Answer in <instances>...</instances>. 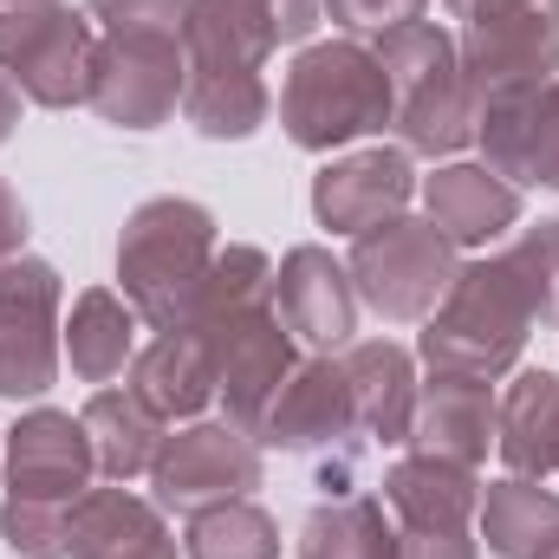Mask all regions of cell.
<instances>
[{"label": "cell", "mask_w": 559, "mask_h": 559, "mask_svg": "<svg viewBox=\"0 0 559 559\" xmlns=\"http://www.w3.org/2000/svg\"><path fill=\"white\" fill-rule=\"evenodd\" d=\"M559 319V261L547 241V222L508 241L501 254H481L455 267L442 306L423 319V365L449 378H508L521 365V345L534 325Z\"/></svg>", "instance_id": "1"}, {"label": "cell", "mask_w": 559, "mask_h": 559, "mask_svg": "<svg viewBox=\"0 0 559 559\" xmlns=\"http://www.w3.org/2000/svg\"><path fill=\"white\" fill-rule=\"evenodd\" d=\"M182 332H202L209 358H215V397L235 429L261 436V423L274 411L280 384L293 378V332L274 312V261L248 241L215 248V267L202 280L195 319Z\"/></svg>", "instance_id": "2"}, {"label": "cell", "mask_w": 559, "mask_h": 559, "mask_svg": "<svg viewBox=\"0 0 559 559\" xmlns=\"http://www.w3.org/2000/svg\"><path fill=\"white\" fill-rule=\"evenodd\" d=\"M371 52H378L384 79H391L397 150H411V156H455V150L475 143L481 98H475V79L462 66L455 33H442L436 20H411V26L378 33Z\"/></svg>", "instance_id": "3"}, {"label": "cell", "mask_w": 559, "mask_h": 559, "mask_svg": "<svg viewBox=\"0 0 559 559\" xmlns=\"http://www.w3.org/2000/svg\"><path fill=\"white\" fill-rule=\"evenodd\" d=\"M215 267V215L189 195H150L118 235V286L150 332H182L195 319L202 280Z\"/></svg>", "instance_id": "4"}, {"label": "cell", "mask_w": 559, "mask_h": 559, "mask_svg": "<svg viewBox=\"0 0 559 559\" xmlns=\"http://www.w3.org/2000/svg\"><path fill=\"white\" fill-rule=\"evenodd\" d=\"M280 131L299 150H338V143L391 131V79L378 52L352 33L306 46L280 85Z\"/></svg>", "instance_id": "5"}, {"label": "cell", "mask_w": 559, "mask_h": 559, "mask_svg": "<svg viewBox=\"0 0 559 559\" xmlns=\"http://www.w3.org/2000/svg\"><path fill=\"white\" fill-rule=\"evenodd\" d=\"M455 267H462V261H455V241L436 235L429 215H423V222L417 215H397V222H384V228H365V235L352 241V261H345L358 299H365L378 319H391V325H423V319L442 306Z\"/></svg>", "instance_id": "6"}, {"label": "cell", "mask_w": 559, "mask_h": 559, "mask_svg": "<svg viewBox=\"0 0 559 559\" xmlns=\"http://www.w3.org/2000/svg\"><path fill=\"white\" fill-rule=\"evenodd\" d=\"M92 46H98L92 13H79L66 0H7L0 7V72L20 85V98H33L46 111L85 105Z\"/></svg>", "instance_id": "7"}, {"label": "cell", "mask_w": 559, "mask_h": 559, "mask_svg": "<svg viewBox=\"0 0 559 559\" xmlns=\"http://www.w3.org/2000/svg\"><path fill=\"white\" fill-rule=\"evenodd\" d=\"M455 13V46L475 98L501 85L559 79V0H442Z\"/></svg>", "instance_id": "8"}, {"label": "cell", "mask_w": 559, "mask_h": 559, "mask_svg": "<svg viewBox=\"0 0 559 559\" xmlns=\"http://www.w3.org/2000/svg\"><path fill=\"white\" fill-rule=\"evenodd\" d=\"M261 488V442L235 423H182L156 442L150 495L163 514H202L222 501H248Z\"/></svg>", "instance_id": "9"}, {"label": "cell", "mask_w": 559, "mask_h": 559, "mask_svg": "<svg viewBox=\"0 0 559 559\" xmlns=\"http://www.w3.org/2000/svg\"><path fill=\"white\" fill-rule=\"evenodd\" d=\"M182 79H189L182 39H169V33H98L85 105L118 131H156L176 118Z\"/></svg>", "instance_id": "10"}, {"label": "cell", "mask_w": 559, "mask_h": 559, "mask_svg": "<svg viewBox=\"0 0 559 559\" xmlns=\"http://www.w3.org/2000/svg\"><path fill=\"white\" fill-rule=\"evenodd\" d=\"M59 267L13 254L0 261V397H46L66 358V325H59Z\"/></svg>", "instance_id": "11"}, {"label": "cell", "mask_w": 559, "mask_h": 559, "mask_svg": "<svg viewBox=\"0 0 559 559\" xmlns=\"http://www.w3.org/2000/svg\"><path fill=\"white\" fill-rule=\"evenodd\" d=\"M98 455L72 411H26L7 429V501L13 508H52L72 514V501L92 488Z\"/></svg>", "instance_id": "12"}, {"label": "cell", "mask_w": 559, "mask_h": 559, "mask_svg": "<svg viewBox=\"0 0 559 559\" xmlns=\"http://www.w3.org/2000/svg\"><path fill=\"white\" fill-rule=\"evenodd\" d=\"M475 143L488 150V169L514 189H559V79L501 85L481 98Z\"/></svg>", "instance_id": "13"}, {"label": "cell", "mask_w": 559, "mask_h": 559, "mask_svg": "<svg viewBox=\"0 0 559 559\" xmlns=\"http://www.w3.org/2000/svg\"><path fill=\"white\" fill-rule=\"evenodd\" d=\"M417 195V169H411V150H352V156H332L319 176H312V215L319 228L332 235H365V228H384L411 209Z\"/></svg>", "instance_id": "14"}, {"label": "cell", "mask_w": 559, "mask_h": 559, "mask_svg": "<svg viewBox=\"0 0 559 559\" xmlns=\"http://www.w3.org/2000/svg\"><path fill=\"white\" fill-rule=\"evenodd\" d=\"M274 312L293 332V345H312L319 358H332L358 332V286L345 274V261L306 241L274 267Z\"/></svg>", "instance_id": "15"}, {"label": "cell", "mask_w": 559, "mask_h": 559, "mask_svg": "<svg viewBox=\"0 0 559 559\" xmlns=\"http://www.w3.org/2000/svg\"><path fill=\"white\" fill-rule=\"evenodd\" d=\"M352 436H358V404H352L345 365L332 358L293 365V378L280 384L274 411L261 423V442H274L280 455H325V449H345Z\"/></svg>", "instance_id": "16"}, {"label": "cell", "mask_w": 559, "mask_h": 559, "mask_svg": "<svg viewBox=\"0 0 559 559\" xmlns=\"http://www.w3.org/2000/svg\"><path fill=\"white\" fill-rule=\"evenodd\" d=\"M488 449H495V384L429 371V384L417 391V417H411V455L481 468Z\"/></svg>", "instance_id": "17"}, {"label": "cell", "mask_w": 559, "mask_h": 559, "mask_svg": "<svg viewBox=\"0 0 559 559\" xmlns=\"http://www.w3.org/2000/svg\"><path fill=\"white\" fill-rule=\"evenodd\" d=\"M423 209L436 222V235H449L455 248H488L521 222V189L501 182L488 163H442L436 176H423Z\"/></svg>", "instance_id": "18"}, {"label": "cell", "mask_w": 559, "mask_h": 559, "mask_svg": "<svg viewBox=\"0 0 559 559\" xmlns=\"http://www.w3.org/2000/svg\"><path fill=\"white\" fill-rule=\"evenodd\" d=\"M72 559H182V554L163 527V508L118 481V488H85L72 501Z\"/></svg>", "instance_id": "19"}, {"label": "cell", "mask_w": 559, "mask_h": 559, "mask_svg": "<svg viewBox=\"0 0 559 559\" xmlns=\"http://www.w3.org/2000/svg\"><path fill=\"white\" fill-rule=\"evenodd\" d=\"M345 384H352V404H358V429L384 449L411 442V417H417V358L397 345V338H358L345 358Z\"/></svg>", "instance_id": "20"}, {"label": "cell", "mask_w": 559, "mask_h": 559, "mask_svg": "<svg viewBox=\"0 0 559 559\" xmlns=\"http://www.w3.org/2000/svg\"><path fill=\"white\" fill-rule=\"evenodd\" d=\"M131 391L156 423H195L215 404V358L202 332H156L131 358Z\"/></svg>", "instance_id": "21"}, {"label": "cell", "mask_w": 559, "mask_h": 559, "mask_svg": "<svg viewBox=\"0 0 559 559\" xmlns=\"http://www.w3.org/2000/svg\"><path fill=\"white\" fill-rule=\"evenodd\" d=\"M495 455L508 475L547 481L559 455V378L554 371H514L508 391H495Z\"/></svg>", "instance_id": "22"}, {"label": "cell", "mask_w": 559, "mask_h": 559, "mask_svg": "<svg viewBox=\"0 0 559 559\" xmlns=\"http://www.w3.org/2000/svg\"><path fill=\"white\" fill-rule=\"evenodd\" d=\"M138 306L124 299V293H111V286H85L79 299H72V319H66V365H72V378H85V384H111V378H124L131 371V358H138Z\"/></svg>", "instance_id": "23"}, {"label": "cell", "mask_w": 559, "mask_h": 559, "mask_svg": "<svg viewBox=\"0 0 559 559\" xmlns=\"http://www.w3.org/2000/svg\"><path fill=\"white\" fill-rule=\"evenodd\" d=\"M274 111V92L254 66H202L189 59V79H182V118L202 131L209 143H241L254 138Z\"/></svg>", "instance_id": "24"}, {"label": "cell", "mask_w": 559, "mask_h": 559, "mask_svg": "<svg viewBox=\"0 0 559 559\" xmlns=\"http://www.w3.org/2000/svg\"><path fill=\"white\" fill-rule=\"evenodd\" d=\"M384 508L397 514V527H468L481 508V481L475 468L404 455L384 468Z\"/></svg>", "instance_id": "25"}, {"label": "cell", "mask_w": 559, "mask_h": 559, "mask_svg": "<svg viewBox=\"0 0 559 559\" xmlns=\"http://www.w3.org/2000/svg\"><path fill=\"white\" fill-rule=\"evenodd\" d=\"M481 540L495 559H547L559 554V495L527 481V475H508V481H488L481 488Z\"/></svg>", "instance_id": "26"}, {"label": "cell", "mask_w": 559, "mask_h": 559, "mask_svg": "<svg viewBox=\"0 0 559 559\" xmlns=\"http://www.w3.org/2000/svg\"><path fill=\"white\" fill-rule=\"evenodd\" d=\"M85 436H92V455H98V475L111 481H138L156 462V442H163V423L143 411V397L124 391H92V404L79 411Z\"/></svg>", "instance_id": "27"}, {"label": "cell", "mask_w": 559, "mask_h": 559, "mask_svg": "<svg viewBox=\"0 0 559 559\" xmlns=\"http://www.w3.org/2000/svg\"><path fill=\"white\" fill-rule=\"evenodd\" d=\"M299 559H397V527H384V508L371 495H345L306 514Z\"/></svg>", "instance_id": "28"}, {"label": "cell", "mask_w": 559, "mask_h": 559, "mask_svg": "<svg viewBox=\"0 0 559 559\" xmlns=\"http://www.w3.org/2000/svg\"><path fill=\"white\" fill-rule=\"evenodd\" d=\"M182 559H280V527L254 501H222V508L189 514Z\"/></svg>", "instance_id": "29"}, {"label": "cell", "mask_w": 559, "mask_h": 559, "mask_svg": "<svg viewBox=\"0 0 559 559\" xmlns=\"http://www.w3.org/2000/svg\"><path fill=\"white\" fill-rule=\"evenodd\" d=\"M85 13L98 33H169V39H182L189 0H85Z\"/></svg>", "instance_id": "30"}, {"label": "cell", "mask_w": 559, "mask_h": 559, "mask_svg": "<svg viewBox=\"0 0 559 559\" xmlns=\"http://www.w3.org/2000/svg\"><path fill=\"white\" fill-rule=\"evenodd\" d=\"M423 7L429 0H325V13H332V26H345L352 39L358 33H391V26H411V20H423Z\"/></svg>", "instance_id": "31"}, {"label": "cell", "mask_w": 559, "mask_h": 559, "mask_svg": "<svg viewBox=\"0 0 559 559\" xmlns=\"http://www.w3.org/2000/svg\"><path fill=\"white\" fill-rule=\"evenodd\" d=\"M397 559H481L468 527H397Z\"/></svg>", "instance_id": "32"}, {"label": "cell", "mask_w": 559, "mask_h": 559, "mask_svg": "<svg viewBox=\"0 0 559 559\" xmlns=\"http://www.w3.org/2000/svg\"><path fill=\"white\" fill-rule=\"evenodd\" d=\"M26 248V202L13 195V182L0 176V261H13Z\"/></svg>", "instance_id": "33"}, {"label": "cell", "mask_w": 559, "mask_h": 559, "mask_svg": "<svg viewBox=\"0 0 559 559\" xmlns=\"http://www.w3.org/2000/svg\"><path fill=\"white\" fill-rule=\"evenodd\" d=\"M13 124H20V85L0 72V143L13 138Z\"/></svg>", "instance_id": "34"}, {"label": "cell", "mask_w": 559, "mask_h": 559, "mask_svg": "<svg viewBox=\"0 0 559 559\" xmlns=\"http://www.w3.org/2000/svg\"><path fill=\"white\" fill-rule=\"evenodd\" d=\"M547 241H554V261H559V215L547 222Z\"/></svg>", "instance_id": "35"}, {"label": "cell", "mask_w": 559, "mask_h": 559, "mask_svg": "<svg viewBox=\"0 0 559 559\" xmlns=\"http://www.w3.org/2000/svg\"><path fill=\"white\" fill-rule=\"evenodd\" d=\"M554 475H559V455H554Z\"/></svg>", "instance_id": "36"}, {"label": "cell", "mask_w": 559, "mask_h": 559, "mask_svg": "<svg viewBox=\"0 0 559 559\" xmlns=\"http://www.w3.org/2000/svg\"><path fill=\"white\" fill-rule=\"evenodd\" d=\"M547 559H559V554H547Z\"/></svg>", "instance_id": "37"}, {"label": "cell", "mask_w": 559, "mask_h": 559, "mask_svg": "<svg viewBox=\"0 0 559 559\" xmlns=\"http://www.w3.org/2000/svg\"><path fill=\"white\" fill-rule=\"evenodd\" d=\"M0 7H7V0H0Z\"/></svg>", "instance_id": "38"}]
</instances>
